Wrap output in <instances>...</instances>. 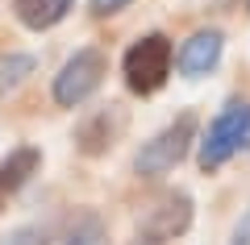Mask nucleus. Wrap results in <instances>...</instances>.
<instances>
[{
    "instance_id": "2",
    "label": "nucleus",
    "mask_w": 250,
    "mask_h": 245,
    "mask_svg": "<svg viewBox=\"0 0 250 245\" xmlns=\"http://www.w3.org/2000/svg\"><path fill=\"white\" fill-rule=\"evenodd\" d=\"M171 67H175V46L167 42L163 34H146L138 38L121 58V75H125V88L134 96H154L171 79Z\"/></svg>"
},
{
    "instance_id": "12",
    "label": "nucleus",
    "mask_w": 250,
    "mask_h": 245,
    "mask_svg": "<svg viewBox=\"0 0 250 245\" xmlns=\"http://www.w3.org/2000/svg\"><path fill=\"white\" fill-rule=\"evenodd\" d=\"M0 245H46V233L34 228V225H21V228H13L9 237H0Z\"/></svg>"
},
{
    "instance_id": "9",
    "label": "nucleus",
    "mask_w": 250,
    "mask_h": 245,
    "mask_svg": "<svg viewBox=\"0 0 250 245\" xmlns=\"http://www.w3.org/2000/svg\"><path fill=\"white\" fill-rule=\"evenodd\" d=\"M71 9H75V0H13V17L25 29H34V34L54 29Z\"/></svg>"
},
{
    "instance_id": "14",
    "label": "nucleus",
    "mask_w": 250,
    "mask_h": 245,
    "mask_svg": "<svg viewBox=\"0 0 250 245\" xmlns=\"http://www.w3.org/2000/svg\"><path fill=\"white\" fill-rule=\"evenodd\" d=\"M229 245H250V216L233 228V241H229Z\"/></svg>"
},
{
    "instance_id": "8",
    "label": "nucleus",
    "mask_w": 250,
    "mask_h": 245,
    "mask_svg": "<svg viewBox=\"0 0 250 245\" xmlns=\"http://www.w3.org/2000/svg\"><path fill=\"white\" fill-rule=\"evenodd\" d=\"M38 167H42V150L38 146H17L0 162V212L17 200V191L38 175Z\"/></svg>"
},
{
    "instance_id": "11",
    "label": "nucleus",
    "mask_w": 250,
    "mask_h": 245,
    "mask_svg": "<svg viewBox=\"0 0 250 245\" xmlns=\"http://www.w3.org/2000/svg\"><path fill=\"white\" fill-rule=\"evenodd\" d=\"M67 245H104V225H100L96 216L80 220V225H75V233L67 237Z\"/></svg>"
},
{
    "instance_id": "16",
    "label": "nucleus",
    "mask_w": 250,
    "mask_h": 245,
    "mask_svg": "<svg viewBox=\"0 0 250 245\" xmlns=\"http://www.w3.org/2000/svg\"><path fill=\"white\" fill-rule=\"evenodd\" d=\"M246 4H250V0H246Z\"/></svg>"
},
{
    "instance_id": "15",
    "label": "nucleus",
    "mask_w": 250,
    "mask_h": 245,
    "mask_svg": "<svg viewBox=\"0 0 250 245\" xmlns=\"http://www.w3.org/2000/svg\"><path fill=\"white\" fill-rule=\"evenodd\" d=\"M129 245H159V241H154V237H146V233H142V237H138V241H129Z\"/></svg>"
},
{
    "instance_id": "1",
    "label": "nucleus",
    "mask_w": 250,
    "mask_h": 245,
    "mask_svg": "<svg viewBox=\"0 0 250 245\" xmlns=\"http://www.w3.org/2000/svg\"><path fill=\"white\" fill-rule=\"evenodd\" d=\"M242 146H250V104L246 100H229V104L208 121L205 137H200V154H196L200 170H205V175L221 170Z\"/></svg>"
},
{
    "instance_id": "7",
    "label": "nucleus",
    "mask_w": 250,
    "mask_h": 245,
    "mask_svg": "<svg viewBox=\"0 0 250 245\" xmlns=\"http://www.w3.org/2000/svg\"><path fill=\"white\" fill-rule=\"evenodd\" d=\"M121 129H125V113H121L117 104H108V108L92 113L88 121L80 125L75 141H80V150H83L88 158H96V154H104V150H113V141L121 137Z\"/></svg>"
},
{
    "instance_id": "6",
    "label": "nucleus",
    "mask_w": 250,
    "mask_h": 245,
    "mask_svg": "<svg viewBox=\"0 0 250 245\" xmlns=\"http://www.w3.org/2000/svg\"><path fill=\"white\" fill-rule=\"evenodd\" d=\"M188 225H192V195L188 191H167L146 212V237H154L159 245L179 237V233H188Z\"/></svg>"
},
{
    "instance_id": "10",
    "label": "nucleus",
    "mask_w": 250,
    "mask_h": 245,
    "mask_svg": "<svg viewBox=\"0 0 250 245\" xmlns=\"http://www.w3.org/2000/svg\"><path fill=\"white\" fill-rule=\"evenodd\" d=\"M34 71H38V58H34V54H21V50L0 54V96H13V92L34 75Z\"/></svg>"
},
{
    "instance_id": "3",
    "label": "nucleus",
    "mask_w": 250,
    "mask_h": 245,
    "mask_svg": "<svg viewBox=\"0 0 250 245\" xmlns=\"http://www.w3.org/2000/svg\"><path fill=\"white\" fill-rule=\"evenodd\" d=\"M192 146H196V116H192V113H179L167 129H159L150 141H142V150H138V158H134V170L142 179L171 175V170L188 158V150H192Z\"/></svg>"
},
{
    "instance_id": "5",
    "label": "nucleus",
    "mask_w": 250,
    "mask_h": 245,
    "mask_svg": "<svg viewBox=\"0 0 250 245\" xmlns=\"http://www.w3.org/2000/svg\"><path fill=\"white\" fill-rule=\"evenodd\" d=\"M221 50H225V34L221 29H196L175 54V67L184 79H205L208 71L221 62Z\"/></svg>"
},
{
    "instance_id": "4",
    "label": "nucleus",
    "mask_w": 250,
    "mask_h": 245,
    "mask_svg": "<svg viewBox=\"0 0 250 245\" xmlns=\"http://www.w3.org/2000/svg\"><path fill=\"white\" fill-rule=\"evenodd\" d=\"M108 75V54L100 50V46H83V50H75L71 58L59 67V75H54V104L59 108H80L83 100H92L100 92V83H104Z\"/></svg>"
},
{
    "instance_id": "13",
    "label": "nucleus",
    "mask_w": 250,
    "mask_h": 245,
    "mask_svg": "<svg viewBox=\"0 0 250 245\" xmlns=\"http://www.w3.org/2000/svg\"><path fill=\"white\" fill-rule=\"evenodd\" d=\"M129 0H92V13L96 17H113V13H121Z\"/></svg>"
}]
</instances>
